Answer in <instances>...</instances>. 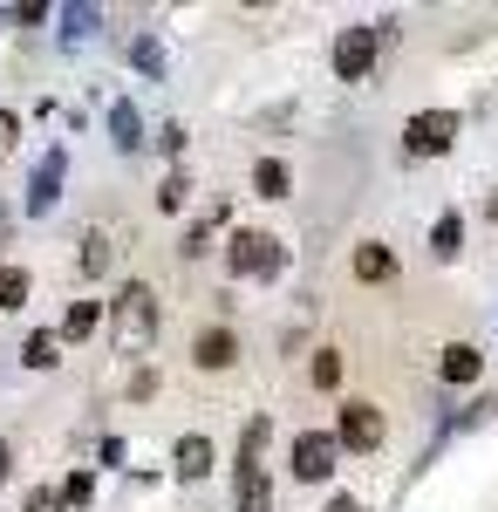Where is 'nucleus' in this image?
I'll return each mask as SVG.
<instances>
[{
    "label": "nucleus",
    "mask_w": 498,
    "mask_h": 512,
    "mask_svg": "<svg viewBox=\"0 0 498 512\" xmlns=\"http://www.w3.org/2000/svg\"><path fill=\"white\" fill-rule=\"evenodd\" d=\"M396 274V253H389V246H376V239H369V246H355V280H369V287H376V280H389Z\"/></svg>",
    "instance_id": "obj_12"
},
{
    "label": "nucleus",
    "mask_w": 498,
    "mask_h": 512,
    "mask_svg": "<svg viewBox=\"0 0 498 512\" xmlns=\"http://www.w3.org/2000/svg\"><path fill=\"white\" fill-rule=\"evenodd\" d=\"M335 458H342V444H335L328 431H301L294 437V478H301V485H321V478L335 472Z\"/></svg>",
    "instance_id": "obj_5"
},
{
    "label": "nucleus",
    "mask_w": 498,
    "mask_h": 512,
    "mask_svg": "<svg viewBox=\"0 0 498 512\" xmlns=\"http://www.w3.org/2000/svg\"><path fill=\"white\" fill-rule=\"evenodd\" d=\"M335 444H348V451H383V410L376 403H342Z\"/></svg>",
    "instance_id": "obj_6"
},
{
    "label": "nucleus",
    "mask_w": 498,
    "mask_h": 512,
    "mask_svg": "<svg viewBox=\"0 0 498 512\" xmlns=\"http://www.w3.org/2000/svg\"><path fill=\"white\" fill-rule=\"evenodd\" d=\"M376 55H383V35H376V28H342V41H335V76L362 82L376 69Z\"/></svg>",
    "instance_id": "obj_4"
},
{
    "label": "nucleus",
    "mask_w": 498,
    "mask_h": 512,
    "mask_svg": "<svg viewBox=\"0 0 498 512\" xmlns=\"http://www.w3.org/2000/svg\"><path fill=\"white\" fill-rule=\"evenodd\" d=\"M226 260H232V274H280L287 267V246L273 233H232V246H226Z\"/></svg>",
    "instance_id": "obj_3"
},
{
    "label": "nucleus",
    "mask_w": 498,
    "mask_h": 512,
    "mask_svg": "<svg viewBox=\"0 0 498 512\" xmlns=\"http://www.w3.org/2000/svg\"><path fill=\"white\" fill-rule=\"evenodd\" d=\"M110 137H116V151H137V144H144V137H137V110H130L123 96L110 103Z\"/></svg>",
    "instance_id": "obj_17"
},
{
    "label": "nucleus",
    "mask_w": 498,
    "mask_h": 512,
    "mask_svg": "<svg viewBox=\"0 0 498 512\" xmlns=\"http://www.w3.org/2000/svg\"><path fill=\"white\" fill-rule=\"evenodd\" d=\"M14 137H21V117H7V110H0V158L14 151Z\"/></svg>",
    "instance_id": "obj_26"
},
{
    "label": "nucleus",
    "mask_w": 498,
    "mask_h": 512,
    "mask_svg": "<svg viewBox=\"0 0 498 512\" xmlns=\"http://www.w3.org/2000/svg\"><path fill=\"white\" fill-rule=\"evenodd\" d=\"M185 192H192V185H185V171H171V178L157 185V212H178V205H185Z\"/></svg>",
    "instance_id": "obj_22"
},
{
    "label": "nucleus",
    "mask_w": 498,
    "mask_h": 512,
    "mask_svg": "<svg viewBox=\"0 0 498 512\" xmlns=\"http://www.w3.org/2000/svg\"><path fill=\"white\" fill-rule=\"evenodd\" d=\"M96 321H103V301H76V308L62 315V349L82 342V335H96Z\"/></svg>",
    "instance_id": "obj_14"
},
{
    "label": "nucleus",
    "mask_w": 498,
    "mask_h": 512,
    "mask_svg": "<svg viewBox=\"0 0 498 512\" xmlns=\"http://www.w3.org/2000/svg\"><path fill=\"white\" fill-rule=\"evenodd\" d=\"M232 512H273V478L260 458H239V472H232Z\"/></svg>",
    "instance_id": "obj_7"
},
{
    "label": "nucleus",
    "mask_w": 498,
    "mask_h": 512,
    "mask_svg": "<svg viewBox=\"0 0 498 512\" xmlns=\"http://www.w3.org/2000/svg\"><path fill=\"white\" fill-rule=\"evenodd\" d=\"M28 512H69V506H62L55 485H35V492H28Z\"/></svg>",
    "instance_id": "obj_25"
},
{
    "label": "nucleus",
    "mask_w": 498,
    "mask_h": 512,
    "mask_svg": "<svg viewBox=\"0 0 498 512\" xmlns=\"http://www.w3.org/2000/svg\"><path fill=\"white\" fill-rule=\"evenodd\" d=\"M55 192H62V151H48V158L35 164V192H28V212H48V205H55Z\"/></svg>",
    "instance_id": "obj_11"
},
{
    "label": "nucleus",
    "mask_w": 498,
    "mask_h": 512,
    "mask_svg": "<svg viewBox=\"0 0 498 512\" xmlns=\"http://www.w3.org/2000/svg\"><path fill=\"white\" fill-rule=\"evenodd\" d=\"M458 246H464V219H458V212H437V226H430V253H437V260H458Z\"/></svg>",
    "instance_id": "obj_13"
},
{
    "label": "nucleus",
    "mask_w": 498,
    "mask_h": 512,
    "mask_svg": "<svg viewBox=\"0 0 498 512\" xmlns=\"http://www.w3.org/2000/svg\"><path fill=\"white\" fill-rule=\"evenodd\" d=\"M62 21H69V41H82L96 21H103V14H96V7H62Z\"/></svg>",
    "instance_id": "obj_23"
},
{
    "label": "nucleus",
    "mask_w": 498,
    "mask_h": 512,
    "mask_svg": "<svg viewBox=\"0 0 498 512\" xmlns=\"http://www.w3.org/2000/svg\"><path fill=\"white\" fill-rule=\"evenodd\" d=\"M7 472H14V451H7V444H0V485H7Z\"/></svg>",
    "instance_id": "obj_28"
},
{
    "label": "nucleus",
    "mask_w": 498,
    "mask_h": 512,
    "mask_svg": "<svg viewBox=\"0 0 498 512\" xmlns=\"http://www.w3.org/2000/svg\"><path fill=\"white\" fill-rule=\"evenodd\" d=\"M21 362H28V369H48V362H62V335H55V328H35V335L21 342Z\"/></svg>",
    "instance_id": "obj_15"
},
{
    "label": "nucleus",
    "mask_w": 498,
    "mask_h": 512,
    "mask_svg": "<svg viewBox=\"0 0 498 512\" xmlns=\"http://www.w3.org/2000/svg\"><path fill=\"white\" fill-rule=\"evenodd\" d=\"M192 362L198 369H232V362H239V335H232V328H205L192 342Z\"/></svg>",
    "instance_id": "obj_8"
},
{
    "label": "nucleus",
    "mask_w": 498,
    "mask_h": 512,
    "mask_svg": "<svg viewBox=\"0 0 498 512\" xmlns=\"http://www.w3.org/2000/svg\"><path fill=\"white\" fill-rule=\"evenodd\" d=\"M437 376H444V383H478V376H485V355L471 349V342H451L444 362H437Z\"/></svg>",
    "instance_id": "obj_9"
},
{
    "label": "nucleus",
    "mask_w": 498,
    "mask_h": 512,
    "mask_svg": "<svg viewBox=\"0 0 498 512\" xmlns=\"http://www.w3.org/2000/svg\"><path fill=\"white\" fill-rule=\"evenodd\" d=\"M89 492H96V478H89V472H76L69 485H62V506H89Z\"/></svg>",
    "instance_id": "obj_24"
},
{
    "label": "nucleus",
    "mask_w": 498,
    "mask_h": 512,
    "mask_svg": "<svg viewBox=\"0 0 498 512\" xmlns=\"http://www.w3.org/2000/svg\"><path fill=\"white\" fill-rule=\"evenodd\" d=\"M130 62H137L144 76H164V48H157L151 35H137V41H130Z\"/></svg>",
    "instance_id": "obj_20"
},
{
    "label": "nucleus",
    "mask_w": 498,
    "mask_h": 512,
    "mask_svg": "<svg viewBox=\"0 0 498 512\" xmlns=\"http://www.w3.org/2000/svg\"><path fill=\"white\" fill-rule=\"evenodd\" d=\"M485 219H492V226H498V192H492V198H485Z\"/></svg>",
    "instance_id": "obj_29"
},
{
    "label": "nucleus",
    "mask_w": 498,
    "mask_h": 512,
    "mask_svg": "<svg viewBox=\"0 0 498 512\" xmlns=\"http://www.w3.org/2000/svg\"><path fill=\"white\" fill-rule=\"evenodd\" d=\"M253 192H260V198H287V164L260 158V164H253Z\"/></svg>",
    "instance_id": "obj_19"
},
{
    "label": "nucleus",
    "mask_w": 498,
    "mask_h": 512,
    "mask_svg": "<svg viewBox=\"0 0 498 512\" xmlns=\"http://www.w3.org/2000/svg\"><path fill=\"white\" fill-rule=\"evenodd\" d=\"M458 110H417V117L403 123V151L410 158H444L451 144H458Z\"/></svg>",
    "instance_id": "obj_2"
},
{
    "label": "nucleus",
    "mask_w": 498,
    "mask_h": 512,
    "mask_svg": "<svg viewBox=\"0 0 498 512\" xmlns=\"http://www.w3.org/2000/svg\"><path fill=\"white\" fill-rule=\"evenodd\" d=\"M212 437H178V451H171V465H178V478H205L212 472Z\"/></svg>",
    "instance_id": "obj_10"
},
{
    "label": "nucleus",
    "mask_w": 498,
    "mask_h": 512,
    "mask_svg": "<svg viewBox=\"0 0 498 512\" xmlns=\"http://www.w3.org/2000/svg\"><path fill=\"white\" fill-rule=\"evenodd\" d=\"M28 308V267H0V315Z\"/></svg>",
    "instance_id": "obj_18"
},
{
    "label": "nucleus",
    "mask_w": 498,
    "mask_h": 512,
    "mask_svg": "<svg viewBox=\"0 0 498 512\" xmlns=\"http://www.w3.org/2000/svg\"><path fill=\"white\" fill-rule=\"evenodd\" d=\"M110 342L123 355H144L157 342V294L144 287V280H123L110 301Z\"/></svg>",
    "instance_id": "obj_1"
},
{
    "label": "nucleus",
    "mask_w": 498,
    "mask_h": 512,
    "mask_svg": "<svg viewBox=\"0 0 498 512\" xmlns=\"http://www.w3.org/2000/svg\"><path fill=\"white\" fill-rule=\"evenodd\" d=\"M335 383H342V355L321 349V355H314V390H335Z\"/></svg>",
    "instance_id": "obj_21"
},
{
    "label": "nucleus",
    "mask_w": 498,
    "mask_h": 512,
    "mask_svg": "<svg viewBox=\"0 0 498 512\" xmlns=\"http://www.w3.org/2000/svg\"><path fill=\"white\" fill-rule=\"evenodd\" d=\"M110 260H116V239L110 233H89V239H82V274H89V280L110 274Z\"/></svg>",
    "instance_id": "obj_16"
},
{
    "label": "nucleus",
    "mask_w": 498,
    "mask_h": 512,
    "mask_svg": "<svg viewBox=\"0 0 498 512\" xmlns=\"http://www.w3.org/2000/svg\"><path fill=\"white\" fill-rule=\"evenodd\" d=\"M328 512H362V499H348V492H335V499H328Z\"/></svg>",
    "instance_id": "obj_27"
}]
</instances>
